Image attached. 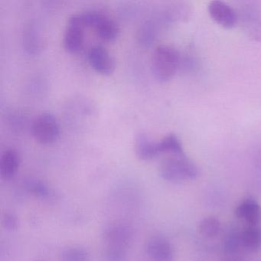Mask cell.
Returning a JSON list of instances; mask_svg holds the SVG:
<instances>
[{
  "label": "cell",
  "mask_w": 261,
  "mask_h": 261,
  "mask_svg": "<svg viewBox=\"0 0 261 261\" xmlns=\"http://www.w3.org/2000/svg\"><path fill=\"white\" fill-rule=\"evenodd\" d=\"M221 223L218 218L213 216L204 218L199 224L200 232L207 238H214L221 231Z\"/></svg>",
  "instance_id": "obj_15"
},
{
  "label": "cell",
  "mask_w": 261,
  "mask_h": 261,
  "mask_svg": "<svg viewBox=\"0 0 261 261\" xmlns=\"http://www.w3.org/2000/svg\"><path fill=\"white\" fill-rule=\"evenodd\" d=\"M159 149L160 153L166 152L169 154L184 153L181 142L174 134H169L159 142Z\"/></svg>",
  "instance_id": "obj_14"
},
{
  "label": "cell",
  "mask_w": 261,
  "mask_h": 261,
  "mask_svg": "<svg viewBox=\"0 0 261 261\" xmlns=\"http://www.w3.org/2000/svg\"><path fill=\"white\" fill-rule=\"evenodd\" d=\"M154 34H155V31L152 24L146 22L143 24L139 31V40L143 45H149L153 40Z\"/></svg>",
  "instance_id": "obj_21"
},
{
  "label": "cell",
  "mask_w": 261,
  "mask_h": 261,
  "mask_svg": "<svg viewBox=\"0 0 261 261\" xmlns=\"http://www.w3.org/2000/svg\"><path fill=\"white\" fill-rule=\"evenodd\" d=\"M82 25L85 27H91L95 30L97 36L105 41H112L118 36V25L107 15L98 11L84 12L77 13Z\"/></svg>",
  "instance_id": "obj_3"
},
{
  "label": "cell",
  "mask_w": 261,
  "mask_h": 261,
  "mask_svg": "<svg viewBox=\"0 0 261 261\" xmlns=\"http://www.w3.org/2000/svg\"><path fill=\"white\" fill-rule=\"evenodd\" d=\"M103 238L106 246L127 249L134 240V230L127 223L114 221L103 229Z\"/></svg>",
  "instance_id": "obj_5"
},
{
  "label": "cell",
  "mask_w": 261,
  "mask_h": 261,
  "mask_svg": "<svg viewBox=\"0 0 261 261\" xmlns=\"http://www.w3.org/2000/svg\"><path fill=\"white\" fill-rule=\"evenodd\" d=\"M18 218L15 214L7 212L3 218V225L9 230H14L18 227Z\"/></svg>",
  "instance_id": "obj_22"
},
{
  "label": "cell",
  "mask_w": 261,
  "mask_h": 261,
  "mask_svg": "<svg viewBox=\"0 0 261 261\" xmlns=\"http://www.w3.org/2000/svg\"><path fill=\"white\" fill-rule=\"evenodd\" d=\"M135 152L140 160H152L160 154L159 143L153 142L146 134H138L136 137Z\"/></svg>",
  "instance_id": "obj_12"
},
{
  "label": "cell",
  "mask_w": 261,
  "mask_h": 261,
  "mask_svg": "<svg viewBox=\"0 0 261 261\" xmlns=\"http://www.w3.org/2000/svg\"><path fill=\"white\" fill-rule=\"evenodd\" d=\"M160 173L166 181L181 182L195 179L198 175V169L185 153L170 154L162 161Z\"/></svg>",
  "instance_id": "obj_1"
},
{
  "label": "cell",
  "mask_w": 261,
  "mask_h": 261,
  "mask_svg": "<svg viewBox=\"0 0 261 261\" xmlns=\"http://www.w3.org/2000/svg\"><path fill=\"white\" fill-rule=\"evenodd\" d=\"M235 215L248 226H260L261 206L253 199L245 200L237 207Z\"/></svg>",
  "instance_id": "obj_10"
},
{
  "label": "cell",
  "mask_w": 261,
  "mask_h": 261,
  "mask_svg": "<svg viewBox=\"0 0 261 261\" xmlns=\"http://www.w3.org/2000/svg\"><path fill=\"white\" fill-rule=\"evenodd\" d=\"M103 256L105 261H127V249L106 246Z\"/></svg>",
  "instance_id": "obj_19"
},
{
  "label": "cell",
  "mask_w": 261,
  "mask_h": 261,
  "mask_svg": "<svg viewBox=\"0 0 261 261\" xmlns=\"http://www.w3.org/2000/svg\"><path fill=\"white\" fill-rule=\"evenodd\" d=\"M31 129L35 140L44 145L54 143L60 134L59 122L55 116L49 113H44L36 117Z\"/></svg>",
  "instance_id": "obj_4"
},
{
  "label": "cell",
  "mask_w": 261,
  "mask_h": 261,
  "mask_svg": "<svg viewBox=\"0 0 261 261\" xmlns=\"http://www.w3.org/2000/svg\"><path fill=\"white\" fill-rule=\"evenodd\" d=\"M88 61L93 69L105 75H109L115 68L114 59L109 51L100 45L93 47L90 49Z\"/></svg>",
  "instance_id": "obj_8"
},
{
  "label": "cell",
  "mask_w": 261,
  "mask_h": 261,
  "mask_svg": "<svg viewBox=\"0 0 261 261\" xmlns=\"http://www.w3.org/2000/svg\"><path fill=\"white\" fill-rule=\"evenodd\" d=\"M20 164V156L16 149L4 151L0 159V174L4 179L10 180L15 176Z\"/></svg>",
  "instance_id": "obj_11"
},
{
  "label": "cell",
  "mask_w": 261,
  "mask_h": 261,
  "mask_svg": "<svg viewBox=\"0 0 261 261\" xmlns=\"http://www.w3.org/2000/svg\"><path fill=\"white\" fill-rule=\"evenodd\" d=\"M62 261H90V255L80 247H67L62 252Z\"/></svg>",
  "instance_id": "obj_16"
},
{
  "label": "cell",
  "mask_w": 261,
  "mask_h": 261,
  "mask_svg": "<svg viewBox=\"0 0 261 261\" xmlns=\"http://www.w3.org/2000/svg\"><path fill=\"white\" fill-rule=\"evenodd\" d=\"M146 251L152 261H172L175 256L173 246L162 236H154L148 240Z\"/></svg>",
  "instance_id": "obj_7"
},
{
  "label": "cell",
  "mask_w": 261,
  "mask_h": 261,
  "mask_svg": "<svg viewBox=\"0 0 261 261\" xmlns=\"http://www.w3.org/2000/svg\"><path fill=\"white\" fill-rule=\"evenodd\" d=\"M85 28L79 19V15L74 14L70 17L63 39L64 47L67 51L75 53L82 49Z\"/></svg>",
  "instance_id": "obj_6"
},
{
  "label": "cell",
  "mask_w": 261,
  "mask_h": 261,
  "mask_svg": "<svg viewBox=\"0 0 261 261\" xmlns=\"http://www.w3.org/2000/svg\"><path fill=\"white\" fill-rule=\"evenodd\" d=\"M152 71L160 82L170 80L178 71L180 56L176 49L169 45H160L152 57Z\"/></svg>",
  "instance_id": "obj_2"
},
{
  "label": "cell",
  "mask_w": 261,
  "mask_h": 261,
  "mask_svg": "<svg viewBox=\"0 0 261 261\" xmlns=\"http://www.w3.org/2000/svg\"><path fill=\"white\" fill-rule=\"evenodd\" d=\"M241 246H242L241 232L234 230L229 232L224 241V247L226 253L233 254L238 251Z\"/></svg>",
  "instance_id": "obj_17"
},
{
  "label": "cell",
  "mask_w": 261,
  "mask_h": 261,
  "mask_svg": "<svg viewBox=\"0 0 261 261\" xmlns=\"http://www.w3.org/2000/svg\"><path fill=\"white\" fill-rule=\"evenodd\" d=\"M27 189L32 195L38 198H46L49 196L50 189L48 186L41 181H31L27 184Z\"/></svg>",
  "instance_id": "obj_20"
},
{
  "label": "cell",
  "mask_w": 261,
  "mask_h": 261,
  "mask_svg": "<svg viewBox=\"0 0 261 261\" xmlns=\"http://www.w3.org/2000/svg\"><path fill=\"white\" fill-rule=\"evenodd\" d=\"M208 12L212 19L224 28L234 27L237 15L234 10L221 1H212L208 5Z\"/></svg>",
  "instance_id": "obj_9"
},
{
  "label": "cell",
  "mask_w": 261,
  "mask_h": 261,
  "mask_svg": "<svg viewBox=\"0 0 261 261\" xmlns=\"http://www.w3.org/2000/svg\"><path fill=\"white\" fill-rule=\"evenodd\" d=\"M23 39L24 45L29 53H35L39 49V38L33 27H27Z\"/></svg>",
  "instance_id": "obj_18"
},
{
  "label": "cell",
  "mask_w": 261,
  "mask_h": 261,
  "mask_svg": "<svg viewBox=\"0 0 261 261\" xmlns=\"http://www.w3.org/2000/svg\"><path fill=\"white\" fill-rule=\"evenodd\" d=\"M242 247L250 252H256L261 249L260 226H248L241 231Z\"/></svg>",
  "instance_id": "obj_13"
}]
</instances>
